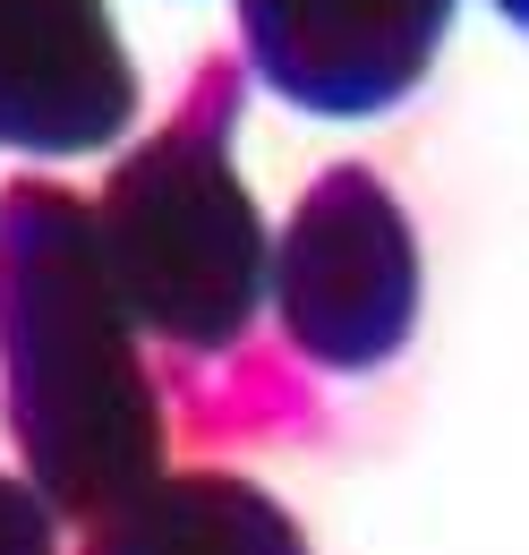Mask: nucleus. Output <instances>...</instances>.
Returning <instances> with one entry per match:
<instances>
[{
	"label": "nucleus",
	"instance_id": "obj_1",
	"mask_svg": "<svg viewBox=\"0 0 529 555\" xmlns=\"http://www.w3.org/2000/svg\"><path fill=\"white\" fill-rule=\"evenodd\" d=\"M0 411L52 513L103 521L163 479L171 393L103 266L94 197L61 180L0 189Z\"/></svg>",
	"mask_w": 529,
	"mask_h": 555
},
{
	"label": "nucleus",
	"instance_id": "obj_2",
	"mask_svg": "<svg viewBox=\"0 0 529 555\" xmlns=\"http://www.w3.org/2000/svg\"><path fill=\"white\" fill-rule=\"evenodd\" d=\"M240 77L248 61L231 52H214L189 77L163 129L137 138L94 189V231L137 334L180 367V393L222 436H264L257 402L240 393V367L257 350V317L273 308V231L231 154L248 103Z\"/></svg>",
	"mask_w": 529,
	"mask_h": 555
},
{
	"label": "nucleus",
	"instance_id": "obj_3",
	"mask_svg": "<svg viewBox=\"0 0 529 555\" xmlns=\"http://www.w3.org/2000/svg\"><path fill=\"white\" fill-rule=\"evenodd\" d=\"M427 257L410 206L367 163H333L299 189L273 240V334L317 376H376L418 334Z\"/></svg>",
	"mask_w": 529,
	"mask_h": 555
},
{
	"label": "nucleus",
	"instance_id": "obj_4",
	"mask_svg": "<svg viewBox=\"0 0 529 555\" xmlns=\"http://www.w3.org/2000/svg\"><path fill=\"white\" fill-rule=\"evenodd\" d=\"M240 61L317 120H376L410 103L462 0H231Z\"/></svg>",
	"mask_w": 529,
	"mask_h": 555
},
{
	"label": "nucleus",
	"instance_id": "obj_5",
	"mask_svg": "<svg viewBox=\"0 0 529 555\" xmlns=\"http://www.w3.org/2000/svg\"><path fill=\"white\" fill-rule=\"evenodd\" d=\"M137 120V61L112 0H0V154H112Z\"/></svg>",
	"mask_w": 529,
	"mask_h": 555
},
{
	"label": "nucleus",
	"instance_id": "obj_6",
	"mask_svg": "<svg viewBox=\"0 0 529 555\" xmlns=\"http://www.w3.org/2000/svg\"><path fill=\"white\" fill-rule=\"evenodd\" d=\"M77 555H308V530L248 470L197 462V470H163L103 521H86Z\"/></svg>",
	"mask_w": 529,
	"mask_h": 555
},
{
	"label": "nucleus",
	"instance_id": "obj_7",
	"mask_svg": "<svg viewBox=\"0 0 529 555\" xmlns=\"http://www.w3.org/2000/svg\"><path fill=\"white\" fill-rule=\"evenodd\" d=\"M0 555H61V513L43 504L35 479L0 470Z\"/></svg>",
	"mask_w": 529,
	"mask_h": 555
},
{
	"label": "nucleus",
	"instance_id": "obj_8",
	"mask_svg": "<svg viewBox=\"0 0 529 555\" xmlns=\"http://www.w3.org/2000/svg\"><path fill=\"white\" fill-rule=\"evenodd\" d=\"M487 9H495V17H513V26L529 35V0H487Z\"/></svg>",
	"mask_w": 529,
	"mask_h": 555
}]
</instances>
